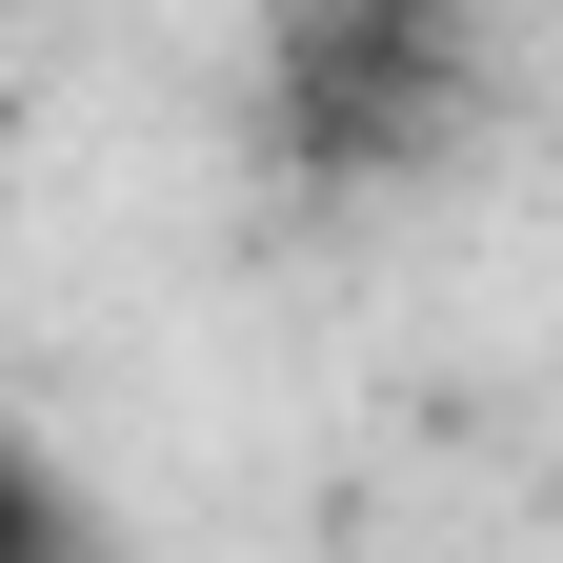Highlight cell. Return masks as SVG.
<instances>
[{"instance_id": "2", "label": "cell", "mask_w": 563, "mask_h": 563, "mask_svg": "<svg viewBox=\"0 0 563 563\" xmlns=\"http://www.w3.org/2000/svg\"><path fill=\"white\" fill-rule=\"evenodd\" d=\"M0 563H101V523H81V483L41 463V422L0 402Z\"/></svg>"}, {"instance_id": "1", "label": "cell", "mask_w": 563, "mask_h": 563, "mask_svg": "<svg viewBox=\"0 0 563 563\" xmlns=\"http://www.w3.org/2000/svg\"><path fill=\"white\" fill-rule=\"evenodd\" d=\"M262 121H282L302 181H402V162H443V121H463V41H422V21H282Z\"/></svg>"}]
</instances>
